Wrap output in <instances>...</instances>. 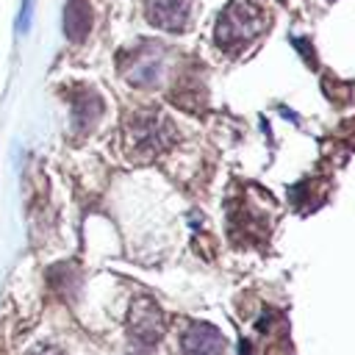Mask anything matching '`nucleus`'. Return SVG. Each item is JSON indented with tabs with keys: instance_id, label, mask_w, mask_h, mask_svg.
<instances>
[{
	"instance_id": "nucleus-3",
	"label": "nucleus",
	"mask_w": 355,
	"mask_h": 355,
	"mask_svg": "<svg viewBox=\"0 0 355 355\" xmlns=\"http://www.w3.org/2000/svg\"><path fill=\"white\" fill-rule=\"evenodd\" d=\"M125 75L130 83L136 86H153L158 83L161 72H164V50L158 44H141L136 53H130L125 58Z\"/></svg>"
},
{
	"instance_id": "nucleus-2",
	"label": "nucleus",
	"mask_w": 355,
	"mask_h": 355,
	"mask_svg": "<svg viewBox=\"0 0 355 355\" xmlns=\"http://www.w3.org/2000/svg\"><path fill=\"white\" fill-rule=\"evenodd\" d=\"M169 139H172L169 119H164L155 111L136 114L128 122V141H130L133 153H139V155H155L158 150H164L169 144Z\"/></svg>"
},
{
	"instance_id": "nucleus-8",
	"label": "nucleus",
	"mask_w": 355,
	"mask_h": 355,
	"mask_svg": "<svg viewBox=\"0 0 355 355\" xmlns=\"http://www.w3.org/2000/svg\"><path fill=\"white\" fill-rule=\"evenodd\" d=\"M72 105H75V122L83 125V128L92 125V122L97 119V114L103 111V103L97 100V94H86V97H80V100L75 97Z\"/></svg>"
},
{
	"instance_id": "nucleus-4",
	"label": "nucleus",
	"mask_w": 355,
	"mask_h": 355,
	"mask_svg": "<svg viewBox=\"0 0 355 355\" xmlns=\"http://www.w3.org/2000/svg\"><path fill=\"white\" fill-rule=\"evenodd\" d=\"M164 333V313L161 308L141 297L136 300V305L130 308V336L139 341V344H155Z\"/></svg>"
},
{
	"instance_id": "nucleus-9",
	"label": "nucleus",
	"mask_w": 355,
	"mask_h": 355,
	"mask_svg": "<svg viewBox=\"0 0 355 355\" xmlns=\"http://www.w3.org/2000/svg\"><path fill=\"white\" fill-rule=\"evenodd\" d=\"M36 355H58V352H55V349H39Z\"/></svg>"
},
{
	"instance_id": "nucleus-7",
	"label": "nucleus",
	"mask_w": 355,
	"mask_h": 355,
	"mask_svg": "<svg viewBox=\"0 0 355 355\" xmlns=\"http://www.w3.org/2000/svg\"><path fill=\"white\" fill-rule=\"evenodd\" d=\"M92 28V8L86 0H67L64 11V31L72 42H80Z\"/></svg>"
},
{
	"instance_id": "nucleus-1",
	"label": "nucleus",
	"mask_w": 355,
	"mask_h": 355,
	"mask_svg": "<svg viewBox=\"0 0 355 355\" xmlns=\"http://www.w3.org/2000/svg\"><path fill=\"white\" fill-rule=\"evenodd\" d=\"M263 22L266 19L258 6L250 0H233L216 19V44L227 53H239L261 33Z\"/></svg>"
},
{
	"instance_id": "nucleus-5",
	"label": "nucleus",
	"mask_w": 355,
	"mask_h": 355,
	"mask_svg": "<svg viewBox=\"0 0 355 355\" xmlns=\"http://www.w3.org/2000/svg\"><path fill=\"white\" fill-rule=\"evenodd\" d=\"M180 352L183 355H225V336L208 322H194L186 327L180 338Z\"/></svg>"
},
{
	"instance_id": "nucleus-6",
	"label": "nucleus",
	"mask_w": 355,
	"mask_h": 355,
	"mask_svg": "<svg viewBox=\"0 0 355 355\" xmlns=\"http://www.w3.org/2000/svg\"><path fill=\"white\" fill-rule=\"evenodd\" d=\"M147 19L161 31H183L191 14V0H144Z\"/></svg>"
}]
</instances>
